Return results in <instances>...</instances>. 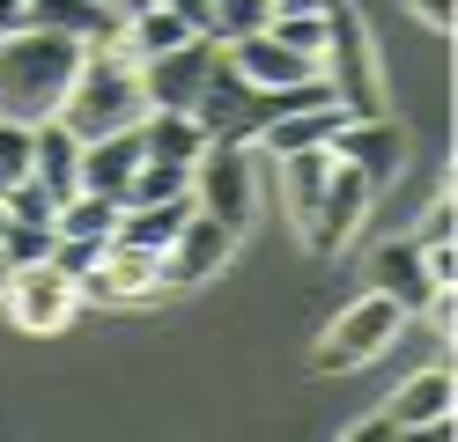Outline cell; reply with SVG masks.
<instances>
[{
  "mask_svg": "<svg viewBox=\"0 0 458 442\" xmlns=\"http://www.w3.org/2000/svg\"><path fill=\"white\" fill-rule=\"evenodd\" d=\"M74 67H81V38H60V29H8V38H0V118H8V126L60 118Z\"/></svg>",
  "mask_w": 458,
  "mask_h": 442,
  "instance_id": "cell-1",
  "label": "cell"
},
{
  "mask_svg": "<svg viewBox=\"0 0 458 442\" xmlns=\"http://www.w3.org/2000/svg\"><path fill=\"white\" fill-rule=\"evenodd\" d=\"M140 111H148V88H140V59H133L119 38L81 45V67H74L67 104H60V118H67V126H74L81 140H97V133L140 126Z\"/></svg>",
  "mask_w": 458,
  "mask_h": 442,
  "instance_id": "cell-2",
  "label": "cell"
},
{
  "mask_svg": "<svg viewBox=\"0 0 458 442\" xmlns=\"http://www.w3.org/2000/svg\"><path fill=\"white\" fill-rule=\"evenodd\" d=\"M318 74H326V88L340 96V111H348V118L385 111V67H377V45H369V29H362V15L348 8V0H326Z\"/></svg>",
  "mask_w": 458,
  "mask_h": 442,
  "instance_id": "cell-3",
  "label": "cell"
},
{
  "mask_svg": "<svg viewBox=\"0 0 458 442\" xmlns=\"http://www.w3.org/2000/svg\"><path fill=\"white\" fill-rule=\"evenodd\" d=\"M399 332H407V310H399L392 295L369 288L362 303H348V310L326 324V339H318V354H310V362H318L326 376H348V369H369L377 354H392Z\"/></svg>",
  "mask_w": 458,
  "mask_h": 442,
  "instance_id": "cell-4",
  "label": "cell"
},
{
  "mask_svg": "<svg viewBox=\"0 0 458 442\" xmlns=\"http://www.w3.org/2000/svg\"><path fill=\"white\" fill-rule=\"evenodd\" d=\"M0 310H8L15 332H30V339H52V332H67L74 310H81V288L60 273V265H15L8 288H0Z\"/></svg>",
  "mask_w": 458,
  "mask_h": 442,
  "instance_id": "cell-5",
  "label": "cell"
},
{
  "mask_svg": "<svg viewBox=\"0 0 458 442\" xmlns=\"http://www.w3.org/2000/svg\"><path fill=\"white\" fill-rule=\"evenodd\" d=\"M192 206L229 229H251V140H208L192 163Z\"/></svg>",
  "mask_w": 458,
  "mask_h": 442,
  "instance_id": "cell-6",
  "label": "cell"
},
{
  "mask_svg": "<svg viewBox=\"0 0 458 442\" xmlns=\"http://www.w3.org/2000/svg\"><path fill=\"white\" fill-rule=\"evenodd\" d=\"M74 288H81V303H104V310H140V303H156V295H170V288H163V258L119 244V236L104 244V258H97Z\"/></svg>",
  "mask_w": 458,
  "mask_h": 442,
  "instance_id": "cell-7",
  "label": "cell"
},
{
  "mask_svg": "<svg viewBox=\"0 0 458 442\" xmlns=\"http://www.w3.org/2000/svg\"><path fill=\"white\" fill-rule=\"evenodd\" d=\"M369 177H355L348 163L333 155V177H326V192H318V206H310V221H303V244L318 251V258H333V251H348V236L369 221Z\"/></svg>",
  "mask_w": 458,
  "mask_h": 442,
  "instance_id": "cell-8",
  "label": "cell"
},
{
  "mask_svg": "<svg viewBox=\"0 0 458 442\" xmlns=\"http://www.w3.org/2000/svg\"><path fill=\"white\" fill-rule=\"evenodd\" d=\"M229 258H237V229L192 206L185 229L170 236V251H163V288H208Z\"/></svg>",
  "mask_w": 458,
  "mask_h": 442,
  "instance_id": "cell-9",
  "label": "cell"
},
{
  "mask_svg": "<svg viewBox=\"0 0 458 442\" xmlns=\"http://www.w3.org/2000/svg\"><path fill=\"white\" fill-rule=\"evenodd\" d=\"M333 155L348 163L355 177H369V192H385L392 177L407 170V133H399L385 111H369V118H340V133H333Z\"/></svg>",
  "mask_w": 458,
  "mask_h": 442,
  "instance_id": "cell-10",
  "label": "cell"
},
{
  "mask_svg": "<svg viewBox=\"0 0 458 442\" xmlns=\"http://www.w3.org/2000/svg\"><path fill=\"white\" fill-rule=\"evenodd\" d=\"M215 52H222V38H185L178 52H163V59H140V88H148V104H170V111H192V96H199V81H208V67H215Z\"/></svg>",
  "mask_w": 458,
  "mask_h": 442,
  "instance_id": "cell-11",
  "label": "cell"
},
{
  "mask_svg": "<svg viewBox=\"0 0 458 442\" xmlns=\"http://www.w3.org/2000/svg\"><path fill=\"white\" fill-rule=\"evenodd\" d=\"M222 59L237 67L251 88H289L303 74H318V59L296 52V45H281L274 29H251V38H222Z\"/></svg>",
  "mask_w": 458,
  "mask_h": 442,
  "instance_id": "cell-12",
  "label": "cell"
},
{
  "mask_svg": "<svg viewBox=\"0 0 458 442\" xmlns=\"http://www.w3.org/2000/svg\"><path fill=\"white\" fill-rule=\"evenodd\" d=\"M192 118L208 126V140H251V81L222 52H215V67H208V81L192 96Z\"/></svg>",
  "mask_w": 458,
  "mask_h": 442,
  "instance_id": "cell-13",
  "label": "cell"
},
{
  "mask_svg": "<svg viewBox=\"0 0 458 442\" xmlns=\"http://www.w3.org/2000/svg\"><path fill=\"white\" fill-rule=\"evenodd\" d=\"M22 29H60V38L104 45L126 29V8L119 0H22Z\"/></svg>",
  "mask_w": 458,
  "mask_h": 442,
  "instance_id": "cell-14",
  "label": "cell"
},
{
  "mask_svg": "<svg viewBox=\"0 0 458 442\" xmlns=\"http://www.w3.org/2000/svg\"><path fill=\"white\" fill-rule=\"evenodd\" d=\"M369 288L392 295L407 317L428 303V295H437V280H428V265H421V244H414V236H399V244H377V251H369Z\"/></svg>",
  "mask_w": 458,
  "mask_h": 442,
  "instance_id": "cell-15",
  "label": "cell"
},
{
  "mask_svg": "<svg viewBox=\"0 0 458 442\" xmlns=\"http://www.w3.org/2000/svg\"><path fill=\"white\" fill-rule=\"evenodd\" d=\"M30 177L52 199H67L81 185V133L67 126V118H38L30 126Z\"/></svg>",
  "mask_w": 458,
  "mask_h": 442,
  "instance_id": "cell-16",
  "label": "cell"
},
{
  "mask_svg": "<svg viewBox=\"0 0 458 442\" xmlns=\"http://www.w3.org/2000/svg\"><path fill=\"white\" fill-rule=\"evenodd\" d=\"M140 155H156V163H199V147H208V126H199L192 111H170V104H148L140 111Z\"/></svg>",
  "mask_w": 458,
  "mask_h": 442,
  "instance_id": "cell-17",
  "label": "cell"
},
{
  "mask_svg": "<svg viewBox=\"0 0 458 442\" xmlns=\"http://www.w3.org/2000/svg\"><path fill=\"white\" fill-rule=\"evenodd\" d=\"M451 398H458V383H451V369H421V376H407L392 391V428L399 435H421V428H437V421H451Z\"/></svg>",
  "mask_w": 458,
  "mask_h": 442,
  "instance_id": "cell-18",
  "label": "cell"
},
{
  "mask_svg": "<svg viewBox=\"0 0 458 442\" xmlns=\"http://www.w3.org/2000/svg\"><path fill=\"white\" fill-rule=\"evenodd\" d=\"M133 170H140V133H133V126H119V133H97V140H81V185H89V192H111V199H126Z\"/></svg>",
  "mask_w": 458,
  "mask_h": 442,
  "instance_id": "cell-19",
  "label": "cell"
},
{
  "mask_svg": "<svg viewBox=\"0 0 458 442\" xmlns=\"http://www.w3.org/2000/svg\"><path fill=\"white\" fill-rule=\"evenodd\" d=\"M185 214H192V199H148V206H119V244H133V251H170V236L185 229Z\"/></svg>",
  "mask_w": 458,
  "mask_h": 442,
  "instance_id": "cell-20",
  "label": "cell"
},
{
  "mask_svg": "<svg viewBox=\"0 0 458 442\" xmlns=\"http://www.w3.org/2000/svg\"><path fill=\"white\" fill-rule=\"evenodd\" d=\"M274 163H281V199H289V214L303 229L310 206H318V192H326V177H333V140L326 147H296V155H274Z\"/></svg>",
  "mask_w": 458,
  "mask_h": 442,
  "instance_id": "cell-21",
  "label": "cell"
},
{
  "mask_svg": "<svg viewBox=\"0 0 458 442\" xmlns=\"http://www.w3.org/2000/svg\"><path fill=\"white\" fill-rule=\"evenodd\" d=\"M340 104H318V111H289V118H274V126H259V140H267V155H296V147H326L333 133H340Z\"/></svg>",
  "mask_w": 458,
  "mask_h": 442,
  "instance_id": "cell-22",
  "label": "cell"
},
{
  "mask_svg": "<svg viewBox=\"0 0 458 442\" xmlns=\"http://www.w3.org/2000/svg\"><path fill=\"white\" fill-rule=\"evenodd\" d=\"M148 199H192V170H185V163H156V155H140L133 185H126V206H148Z\"/></svg>",
  "mask_w": 458,
  "mask_h": 442,
  "instance_id": "cell-23",
  "label": "cell"
},
{
  "mask_svg": "<svg viewBox=\"0 0 458 442\" xmlns=\"http://www.w3.org/2000/svg\"><path fill=\"white\" fill-rule=\"evenodd\" d=\"M52 244H60L52 221H0V258H8V273H15V265H45Z\"/></svg>",
  "mask_w": 458,
  "mask_h": 442,
  "instance_id": "cell-24",
  "label": "cell"
},
{
  "mask_svg": "<svg viewBox=\"0 0 458 442\" xmlns=\"http://www.w3.org/2000/svg\"><path fill=\"white\" fill-rule=\"evenodd\" d=\"M208 15H215V38H251V29H267L274 0H208Z\"/></svg>",
  "mask_w": 458,
  "mask_h": 442,
  "instance_id": "cell-25",
  "label": "cell"
},
{
  "mask_svg": "<svg viewBox=\"0 0 458 442\" xmlns=\"http://www.w3.org/2000/svg\"><path fill=\"white\" fill-rule=\"evenodd\" d=\"M52 206H60V199H52L38 177H15V185L0 192V214H8V221H52Z\"/></svg>",
  "mask_w": 458,
  "mask_h": 442,
  "instance_id": "cell-26",
  "label": "cell"
},
{
  "mask_svg": "<svg viewBox=\"0 0 458 442\" xmlns=\"http://www.w3.org/2000/svg\"><path fill=\"white\" fill-rule=\"evenodd\" d=\"M267 29H274L281 45H296V52L318 59V45H326V8H318V15H267Z\"/></svg>",
  "mask_w": 458,
  "mask_h": 442,
  "instance_id": "cell-27",
  "label": "cell"
},
{
  "mask_svg": "<svg viewBox=\"0 0 458 442\" xmlns=\"http://www.w3.org/2000/svg\"><path fill=\"white\" fill-rule=\"evenodd\" d=\"M15 177H30V126H8V118H0V192H8Z\"/></svg>",
  "mask_w": 458,
  "mask_h": 442,
  "instance_id": "cell-28",
  "label": "cell"
},
{
  "mask_svg": "<svg viewBox=\"0 0 458 442\" xmlns=\"http://www.w3.org/2000/svg\"><path fill=\"white\" fill-rule=\"evenodd\" d=\"M407 15L428 29V38H451V15H458V0H407Z\"/></svg>",
  "mask_w": 458,
  "mask_h": 442,
  "instance_id": "cell-29",
  "label": "cell"
},
{
  "mask_svg": "<svg viewBox=\"0 0 458 442\" xmlns=\"http://www.w3.org/2000/svg\"><path fill=\"white\" fill-rule=\"evenodd\" d=\"M421 265H428V280H437V288H451V280H458V251H451V236H444V244H421Z\"/></svg>",
  "mask_w": 458,
  "mask_h": 442,
  "instance_id": "cell-30",
  "label": "cell"
},
{
  "mask_svg": "<svg viewBox=\"0 0 458 442\" xmlns=\"http://www.w3.org/2000/svg\"><path fill=\"white\" fill-rule=\"evenodd\" d=\"M399 428H392V413H369V421H355L348 428V442H392Z\"/></svg>",
  "mask_w": 458,
  "mask_h": 442,
  "instance_id": "cell-31",
  "label": "cell"
},
{
  "mask_svg": "<svg viewBox=\"0 0 458 442\" xmlns=\"http://www.w3.org/2000/svg\"><path fill=\"white\" fill-rule=\"evenodd\" d=\"M163 8H170V15H185L192 29H208V38H215V15H208V0H163Z\"/></svg>",
  "mask_w": 458,
  "mask_h": 442,
  "instance_id": "cell-32",
  "label": "cell"
},
{
  "mask_svg": "<svg viewBox=\"0 0 458 442\" xmlns=\"http://www.w3.org/2000/svg\"><path fill=\"white\" fill-rule=\"evenodd\" d=\"M326 0H274V15H318Z\"/></svg>",
  "mask_w": 458,
  "mask_h": 442,
  "instance_id": "cell-33",
  "label": "cell"
},
{
  "mask_svg": "<svg viewBox=\"0 0 458 442\" xmlns=\"http://www.w3.org/2000/svg\"><path fill=\"white\" fill-rule=\"evenodd\" d=\"M119 8H126V15H133V8H148V0H119Z\"/></svg>",
  "mask_w": 458,
  "mask_h": 442,
  "instance_id": "cell-34",
  "label": "cell"
},
{
  "mask_svg": "<svg viewBox=\"0 0 458 442\" xmlns=\"http://www.w3.org/2000/svg\"><path fill=\"white\" fill-rule=\"evenodd\" d=\"M0 288H8V258H0Z\"/></svg>",
  "mask_w": 458,
  "mask_h": 442,
  "instance_id": "cell-35",
  "label": "cell"
},
{
  "mask_svg": "<svg viewBox=\"0 0 458 442\" xmlns=\"http://www.w3.org/2000/svg\"><path fill=\"white\" fill-rule=\"evenodd\" d=\"M0 221H8V214H0Z\"/></svg>",
  "mask_w": 458,
  "mask_h": 442,
  "instance_id": "cell-36",
  "label": "cell"
}]
</instances>
